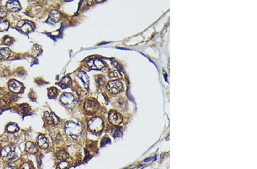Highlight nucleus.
I'll return each instance as SVG.
<instances>
[{
    "instance_id": "9",
    "label": "nucleus",
    "mask_w": 257,
    "mask_h": 169,
    "mask_svg": "<svg viewBox=\"0 0 257 169\" xmlns=\"http://www.w3.org/2000/svg\"><path fill=\"white\" fill-rule=\"evenodd\" d=\"M87 64L89 67L93 69H102L105 66V64L102 61L98 59H95L89 61L87 62Z\"/></svg>"
},
{
    "instance_id": "1",
    "label": "nucleus",
    "mask_w": 257,
    "mask_h": 169,
    "mask_svg": "<svg viewBox=\"0 0 257 169\" xmlns=\"http://www.w3.org/2000/svg\"><path fill=\"white\" fill-rule=\"evenodd\" d=\"M65 131L69 136L76 138L80 136L82 128L80 125L73 121L67 122L65 125Z\"/></svg>"
},
{
    "instance_id": "2",
    "label": "nucleus",
    "mask_w": 257,
    "mask_h": 169,
    "mask_svg": "<svg viewBox=\"0 0 257 169\" xmlns=\"http://www.w3.org/2000/svg\"><path fill=\"white\" fill-rule=\"evenodd\" d=\"M0 154L3 158H7L8 160L13 161L18 158V153L17 152L16 147L12 146H6L3 147L1 150Z\"/></svg>"
},
{
    "instance_id": "7",
    "label": "nucleus",
    "mask_w": 257,
    "mask_h": 169,
    "mask_svg": "<svg viewBox=\"0 0 257 169\" xmlns=\"http://www.w3.org/2000/svg\"><path fill=\"white\" fill-rule=\"evenodd\" d=\"M60 100L64 105L71 106L74 105L75 98L71 93H64L60 97Z\"/></svg>"
},
{
    "instance_id": "24",
    "label": "nucleus",
    "mask_w": 257,
    "mask_h": 169,
    "mask_svg": "<svg viewBox=\"0 0 257 169\" xmlns=\"http://www.w3.org/2000/svg\"><path fill=\"white\" fill-rule=\"evenodd\" d=\"M122 134H123V132H122V129L121 128H116L114 130L113 136L116 138L121 137H122Z\"/></svg>"
},
{
    "instance_id": "17",
    "label": "nucleus",
    "mask_w": 257,
    "mask_h": 169,
    "mask_svg": "<svg viewBox=\"0 0 257 169\" xmlns=\"http://www.w3.org/2000/svg\"><path fill=\"white\" fill-rule=\"evenodd\" d=\"M25 148L26 152L29 153H31V154H34L36 153L37 150L35 144L31 141H29L26 142Z\"/></svg>"
},
{
    "instance_id": "27",
    "label": "nucleus",
    "mask_w": 257,
    "mask_h": 169,
    "mask_svg": "<svg viewBox=\"0 0 257 169\" xmlns=\"http://www.w3.org/2000/svg\"><path fill=\"white\" fill-rule=\"evenodd\" d=\"M21 169H30V166L28 163H24L21 166Z\"/></svg>"
},
{
    "instance_id": "18",
    "label": "nucleus",
    "mask_w": 257,
    "mask_h": 169,
    "mask_svg": "<svg viewBox=\"0 0 257 169\" xmlns=\"http://www.w3.org/2000/svg\"><path fill=\"white\" fill-rule=\"evenodd\" d=\"M11 55V51L8 48H0V59H7Z\"/></svg>"
},
{
    "instance_id": "11",
    "label": "nucleus",
    "mask_w": 257,
    "mask_h": 169,
    "mask_svg": "<svg viewBox=\"0 0 257 169\" xmlns=\"http://www.w3.org/2000/svg\"><path fill=\"white\" fill-rule=\"evenodd\" d=\"M8 87H9V89L12 92L18 93L21 91L23 85L21 83H19V82H18L17 80L12 79V80H10L9 82L8 83Z\"/></svg>"
},
{
    "instance_id": "8",
    "label": "nucleus",
    "mask_w": 257,
    "mask_h": 169,
    "mask_svg": "<svg viewBox=\"0 0 257 169\" xmlns=\"http://www.w3.org/2000/svg\"><path fill=\"white\" fill-rule=\"evenodd\" d=\"M84 107H85V109L87 112L93 113V112H95L98 109L99 107V104L95 100H87L85 102Z\"/></svg>"
},
{
    "instance_id": "20",
    "label": "nucleus",
    "mask_w": 257,
    "mask_h": 169,
    "mask_svg": "<svg viewBox=\"0 0 257 169\" xmlns=\"http://www.w3.org/2000/svg\"><path fill=\"white\" fill-rule=\"evenodd\" d=\"M57 158L58 160L61 161H65L66 159H67L69 157L68 153L64 150H60L58 153H57Z\"/></svg>"
},
{
    "instance_id": "22",
    "label": "nucleus",
    "mask_w": 257,
    "mask_h": 169,
    "mask_svg": "<svg viewBox=\"0 0 257 169\" xmlns=\"http://www.w3.org/2000/svg\"><path fill=\"white\" fill-rule=\"evenodd\" d=\"M69 163L66 161H62L57 167V169H66L69 167Z\"/></svg>"
},
{
    "instance_id": "25",
    "label": "nucleus",
    "mask_w": 257,
    "mask_h": 169,
    "mask_svg": "<svg viewBox=\"0 0 257 169\" xmlns=\"http://www.w3.org/2000/svg\"><path fill=\"white\" fill-rule=\"evenodd\" d=\"M58 93V90L55 87H52L49 89V95L51 97L55 96Z\"/></svg>"
},
{
    "instance_id": "28",
    "label": "nucleus",
    "mask_w": 257,
    "mask_h": 169,
    "mask_svg": "<svg viewBox=\"0 0 257 169\" xmlns=\"http://www.w3.org/2000/svg\"><path fill=\"white\" fill-rule=\"evenodd\" d=\"M5 169H17L16 167H14V166H8L6 167V168Z\"/></svg>"
},
{
    "instance_id": "16",
    "label": "nucleus",
    "mask_w": 257,
    "mask_h": 169,
    "mask_svg": "<svg viewBox=\"0 0 257 169\" xmlns=\"http://www.w3.org/2000/svg\"><path fill=\"white\" fill-rule=\"evenodd\" d=\"M72 81L69 77H65L62 79L61 82L59 83V86L62 88H66L71 86Z\"/></svg>"
},
{
    "instance_id": "4",
    "label": "nucleus",
    "mask_w": 257,
    "mask_h": 169,
    "mask_svg": "<svg viewBox=\"0 0 257 169\" xmlns=\"http://www.w3.org/2000/svg\"><path fill=\"white\" fill-rule=\"evenodd\" d=\"M106 88L108 89L110 92L113 93V94H117L122 90V88H123V84L121 83V82H120L119 80H111L108 83Z\"/></svg>"
},
{
    "instance_id": "23",
    "label": "nucleus",
    "mask_w": 257,
    "mask_h": 169,
    "mask_svg": "<svg viewBox=\"0 0 257 169\" xmlns=\"http://www.w3.org/2000/svg\"><path fill=\"white\" fill-rule=\"evenodd\" d=\"M13 38L9 36H6L3 38V43L4 45L9 46L13 43Z\"/></svg>"
},
{
    "instance_id": "21",
    "label": "nucleus",
    "mask_w": 257,
    "mask_h": 169,
    "mask_svg": "<svg viewBox=\"0 0 257 169\" xmlns=\"http://www.w3.org/2000/svg\"><path fill=\"white\" fill-rule=\"evenodd\" d=\"M7 130L8 132L10 133H14L18 130V127L16 124L14 123H10L7 126Z\"/></svg>"
},
{
    "instance_id": "5",
    "label": "nucleus",
    "mask_w": 257,
    "mask_h": 169,
    "mask_svg": "<svg viewBox=\"0 0 257 169\" xmlns=\"http://www.w3.org/2000/svg\"><path fill=\"white\" fill-rule=\"evenodd\" d=\"M17 26L22 32L24 33H29L32 32L34 29V26L32 22L29 21L21 20L18 23Z\"/></svg>"
},
{
    "instance_id": "15",
    "label": "nucleus",
    "mask_w": 257,
    "mask_h": 169,
    "mask_svg": "<svg viewBox=\"0 0 257 169\" xmlns=\"http://www.w3.org/2000/svg\"><path fill=\"white\" fill-rule=\"evenodd\" d=\"M77 77H78L83 82L85 87L86 88H88L89 86V77L87 75L86 73H85L82 71H81L77 74Z\"/></svg>"
},
{
    "instance_id": "29",
    "label": "nucleus",
    "mask_w": 257,
    "mask_h": 169,
    "mask_svg": "<svg viewBox=\"0 0 257 169\" xmlns=\"http://www.w3.org/2000/svg\"><path fill=\"white\" fill-rule=\"evenodd\" d=\"M94 1H88L87 3H89V5H92V4H93V3H94Z\"/></svg>"
},
{
    "instance_id": "13",
    "label": "nucleus",
    "mask_w": 257,
    "mask_h": 169,
    "mask_svg": "<svg viewBox=\"0 0 257 169\" xmlns=\"http://www.w3.org/2000/svg\"><path fill=\"white\" fill-rule=\"evenodd\" d=\"M60 20V14L56 10H51L49 14L48 21V22H49L51 23H55L58 22Z\"/></svg>"
},
{
    "instance_id": "10",
    "label": "nucleus",
    "mask_w": 257,
    "mask_h": 169,
    "mask_svg": "<svg viewBox=\"0 0 257 169\" xmlns=\"http://www.w3.org/2000/svg\"><path fill=\"white\" fill-rule=\"evenodd\" d=\"M44 116L46 122L49 124H57L59 122V118L54 113L45 112Z\"/></svg>"
},
{
    "instance_id": "14",
    "label": "nucleus",
    "mask_w": 257,
    "mask_h": 169,
    "mask_svg": "<svg viewBox=\"0 0 257 169\" xmlns=\"http://www.w3.org/2000/svg\"><path fill=\"white\" fill-rule=\"evenodd\" d=\"M37 144L42 149H46L48 147V142L45 136L40 134L37 138Z\"/></svg>"
},
{
    "instance_id": "6",
    "label": "nucleus",
    "mask_w": 257,
    "mask_h": 169,
    "mask_svg": "<svg viewBox=\"0 0 257 169\" xmlns=\"http://www.w3.org/2000/svg\"><path fill=\"white\" fill-rule=\"evenodd\" d=\"M108 118L110 122L115 126H118L121 124L123 120L121 115L115 111H111L109 112Z\"/></svg>"
},
{
    "instance_id": "12",
    "label": "nucleus",
    "mask_w": 257,
    "mask_h": 169,
    "mask_svg": "<svg viewBox=\"0 0 257 169\" xmlns=\"http://www.w3.org/2000/svg\"><path fill=\"white\" fill-rule=\"evenodd\" d=\"M7 9L12 12H16L21 9V5L18 1H9L7 3Z\"/></svg>"
},
{
    "instance_id": "19",
    "label": "nucleus",
    "mask_w": 257,
    "mask_h": 169,
    "mask_svg": "<svg viewBox=\"0 0 257 169\" xmlns=\"http://www.w3.org/2000/svg\"><path fill=\"white\" fill-rule=\"evenodd\" d=\"M9 23L6 19L0 18V32L7 30L9 27Z\"/></svg>"
},
{
    "instance_id": "3",
    "label": "nucleus",
    "mask_w": 257,
    "mask_h": 169,
    "mask_svg": "<svg viewBox=\"0 0 257 169\" xmlns=\"http://www.w3.org/2000/svg\"><path fill=\"white\" fill-rule=\"evenodd\" d=\"M104 127L103 121L99 117L92 118L88 122V128L91 132L98 133L102 131Z\"/></svg>"
},
{
    "instance_id": "26",
    "label": "nucleus",
    "mask_w": 257,
    "mask_h": 169,
    "mask_svg": "<svg viewBox=\"0 0 257 169\" xmlns=\"http://www.w3.org/2000/svg\"><path fill=\"white\" fill-rule=\"evenodd\" d=\"M6 14H7L6 11L3 9V8L0 7V18H2L3 17L5 16Z\"/></svg>"
}]
</instances>
